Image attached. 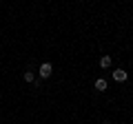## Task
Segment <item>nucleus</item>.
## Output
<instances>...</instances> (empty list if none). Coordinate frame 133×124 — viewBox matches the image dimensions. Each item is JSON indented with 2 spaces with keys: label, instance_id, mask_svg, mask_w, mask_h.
Wrapping results in <instances>:
<instances>
[{
  "label": "nucleus",
  "instance_id": "obj_1",
  "mask_svg": "<svg viewBox=\"0 0 133 124\" xmlns=\"http://www.w3.org/2000/svg\"><path fill=\"white\" fill-rule=\"evenodd\" d=\"M53 73V67L49 64V62H44V64H40V78H49Z\"/></svg>",
  "mask_w": 133,
  "mask_h": 124
},
{
  "label": "nucleus",
  "instance_id": "obj_2",
  "mask_svg": "<svg viewBox=\"0 0 133 124\" xmlns=\"http://www.w3.org/2000/svg\"><path fill=\"white\" fill-rule=\"evenodd\" d=\"M113 80H115V82H124V80H127V71H124V69L113 71Z\"/></svg>",
  "mask_w": 133,
  "mask_h": 124
},
{
  "label": "nucleus",
  "instance_id": "obj_3",
  "mask_svg": "<svg viewBox=\"0 0 133 124\" xmlns=\"http://www.w3.org/2000/svg\"><path fill=\"white\" fill-rule=\"evenodd\" d=\"M100 67H102V69H109L111 67V56H102V58H100Z\"/></svg>",
  "mask_w": 133,
  "mask_h": 124
},
{
  "label": "nucleus",
  "instance_id": "obj_4",
  "mask_svg": "<svg viewBox=\"0 0 133 124\" xmlns=\"http://www.w3.org/2000/svg\"><path fill=\"white\" fill-rule=\"evenodd\" d=\"M104 89H107V80H102V78L95 80V91H104Z\"/></svg>",
  "mask_w": 133,
  "mask_h": 124
},
{
  "label": "nucleus",
  "instance_id": "obj_5",
  "mask_svg": "<svg viewBox=\"0 0 133 124\" xmlns=\"http://www.w3.org/2000/svg\"><path fill=\"white\" fill-rule=\"evenodd\" d=\"M24 80H27V82H33V80H36V75H33L31 71H24Z\"/></svg>",
  "mask_w": 133,
  "mask_h": 124
}]
</instances>
